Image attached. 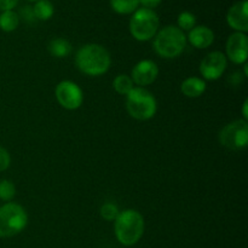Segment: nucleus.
Returning <instances> with one entry per match:
<instances>
[{
  "label": "nucleus",
  "instance_id": "6ab92c4d",
  "mask_svg": "<svg viewBox=\"0 0 248 248\" xmlns=\"http://www.w3.org/2000/svg\"><path fill=\"white\" fill-rule=\"evenodd\" d=\"M133 81L131 79V77L126 74H120L114 79L113 81V86L114 90L118 92L119 94H124V96H127L128 93L131 92V90L133 89Z\"/></svg>",
  "mask_w": 248,
  "mask_h": 248
},
{
  "label": "nucleus",
  "instance_id": "423d86ee",
  "mask_svg": "<svg viewBox=\"0 0 248 248\" xmlns=\"http://www.w3.org/2000/svg\"><path fill=\"white\" fill-rule=\"evenodd\" d=\"M159 16L154 10L137 9L130 19V31L138 41H148L154 38L159 29Z\"/></svg>",
  "mask_w": 248,
  "mask_h": 248
},
{
  "label": "nucleus",
  "instance_id": "f3484780",
  "mask_svg": "<svg viewBox=\"0 0 248 248\" xmlns=\"http://www.w3.org/2000/svg\"><path fill=\"white\" fill-rule=\"evenodd\" d=\"M34 15L39 21H47L53 16L55 7L50 0H38L33 7Z\"/></svg>",
  "mask_w": 248,
  "mask_h": 248
},
{
  "label": "nucleus",
  "instance_id": "4468645a",
  "mask_svg": "<svg viewBox=\"0 0 248 248\" xmlns=\"http://www.w3.org/2000/svg\"><path fill=\"white\" fill-rule=\"evenodd\" d=\"M182 93L189 98H198L202 96L206 91V82L202 79L196 77H190L182 82L181 86Z\"/></svg>",
  "mask_w": 248,
  "mask_h": 248
},
{
  "label": "nucleus",
  "instance_id": "20e7f679",
  "mask_svg": "<svg viewBox=\"0 0 248 248\" xmlns=\"http://www.w3.org/2000/svg\"><path fill=\"white\" fill-rule=\"evenodd\" d=\"M128 114L136 120L145 121L156 114V99L144 87H133L126 99Z\"/></svg>",
  "mask_w": 248,
  "mask_h": 248
},
{
  "label": "nucleus",
  "instance_id": "412c9836",
  "mask_svg": "<svg viewBox=\"0 0 248 248\" xmlns=\"http://www.w3.org/2000/svg\"><path fill=\"white\" fill-rule=\"evenodd\" d=\"M16 195V186L11 181L2 179L0 181V200L2 201H11Z\"/></svg>",
  "mask_w": 248,
  "mask_h": 248
},
{
  "label": "nucleus",
  "instance_id": "9d476101",
  "mask_svg": "<svg viewBox=\"0 0 248 248\" xmlns=\"http://www.w3.org/2000/svg\"><path fill=\"white\" fill-rule=\"evenodd\" d=\"M227 55L225 57L229 58L235 64H245L247 62L248 55V38L245 33L232 34L228 38L227 46H225Z\"/></svg>",
  "mask_w": 248,
  "mask_h": 248
},
{
  "label": "nucleus",
  "instance_id": "aec40b11",
  "mask_svg": "<svg viewBox=\"0 0 248 248\" xmlns=\"http://www.w3.org/2000/svg\"><path fill=\"white\" fill-rule=\"evenodd\" d=\"M177 23H178V28L181 31H191L196 24V17L191 12L183 11L179 14Z\"/></svg>",
  "mask_w": 248,
  "mask_h": 248
},
{
  "label": "nucleus",
  "instance_id": "b1692460",
  "mask_svg": "<svg viewBox=\"0 0 248 248\" xmlns=\"http://www.w3.org/2000/svg\"><path fill=\"white\" fill-rule=\"evenodd\" d=\"M10 164H11V157H10L9 152L0 145V172L9 169Z\"/></svg>",
  "mask_w": 248,
  "mask_h": 248
},
{
  "label": "nucleus",
  "instance_id": "f03ea898",
  "mask_svg": "<svg viewBox=\"0 0 248 248\" xmlns=\"http://www.w3.org/2000/svg\"><path fill=\"white\" fill-rule=\"evenodd\" d=\"M114 230L120 244L132 246L137 244L144 234V218L138 211L125 210L119 213Z\"/></svg>",
  "mask_w": 248,
  "mask_h": 248
},
{
  "label": "nucleus",
  "instance_id": "393cba45",
  "mask_svg": "<svg viewBox=\"0 0 248 248\" xmlns=\"http://www.w3.org/2000/svg\"><path fill=\"white\" fill-rule=\"evenodd\" d=\"M18 4V0H0V11L12 10Z\"/></svg>",
  "mask_w": 248,
  "mask_h": 248
},
{
  "label": "nucleus",
  "instance_id": "ddd939ff",
  "mask_svg": "<svg viewBox=\"0 0 248 248\" xmlns=\"http://www.w3.org/2000/svg\"><path fill=\"white\" fill-rule=\"evenodd\" d=\"M188 40L195 48H207L215 41V34L208 27L195 26L189 31Z\"/></svg>",
  "mask_w": 248,
  "mask_h": 248
},
{
  "label": "nucleus",
  "instance_id": "4be33fe9",
  "mask_svg": "<svg viewBox=\"0 0 248 248\" xmlns=\"http://www.w3.org/2000/svg\"><path fill=\"white\" fill-rule=\"evenodd\" d=\"M119 211L118 206L115 203H111V202H107L104 203L103 206L101 207V216L103 219L108 220V222H111V220H115L118 218Z\"/></svg>",
  "mask_w": 248,
  "mask_h": 248
},
{
  "label": "nucleus",
  "instance_id": "6e6552de",
  "mask_svg": "<svg viewBox=\"0 0 248 248\" xmlns=\"http://www.w3.org/2000/svg\"><path fill=\"white\" fill-rule=\"evenodd\" d=\"M55 94L60 106L67 110H75V109L80 108L84 102L82 90L80 89L79 85L69 81V80L61 81L56 86Z\"/></svg>",
  "mask_w": 248,
  "mask_h": 248
},
{
  "label": "nucleus",
  "instance_id": "dca6fc26",
  "mask_svg": "<svg viewBox=\"0 0 248 248\" xmlns=\"http://www.w3.org/2000/svg\"><path fill=\"white\" fill-rule=\"evenodd\" d=\"M19 24V17L18 14H16L12 10H7V11H2L0 14V29L2 31H16V28Z\"/></svg>",
  "mask_w": 248,
  "mask_h": 248
},
{
  "label": "nucleus",
  "instance_id": "5701e85b",
  "mask_svg": "<svg viewBox=\"0 0 248 248\" xmlns=\"http://www.w3.org/2000/svg\"><path fill=\"white\" fill-rule=\"evenodd\" d=\"M19 18L23 19L24 22L27 23H34L36 21V17L34 15L33 11V7L31 6H23L21 10H19V14H18Z\"/></svg>",
  "mask_w": 248,
  "mask_h": 248
},
{
  "label": "nucleus",
  "instance_id": "1a4fd4ad",
  "mask_svg": "<svg viewBox=\"0 0 248 248\" xmlns=\"http://www.w3.org/2000/svg\"><path fill=\"white\" fill-rule=\"evenodd\" d=\"M228 58L219 51L210 52L200 63V73L206 80H217L224 74L227 69Z\"/></svg>",
  "mask_w": 248,
  "mask_h": 248
},
{
  "label": "nucleus",
  "instance_id": "f8f14e48",
  "mask_svg": "<svg viewBox=\"0 0 248 248\" xmlns=\"http://www.w3.org/2000/svg\"><path fill=\"white\" fill-rule=\"evenodd\" d=\"M227 22L232 29L239 33H246L248 31V1L241 0L229 9L227 15Z\"/></svg>",
  "mask_w": 248,
  "mask_h": 248
},
{
  "label": "nucleus",
  "instance_id": "0eeeda50",
  "mask_svg": "<svg viewBox=\"0 0 248 248\" xmlns=\"http://www.w3.org/2000/svg\"><path fill=\"white\" fill-rule=\"evenodd\" d=\"M219 142L230 150H242L248 143V124L246 120L232 121L223 127L219 133Z\"/></svg>",
  "mask_w": 248,
  "mask_h": 248
},
{
  "label": "nucleus",
  "instance_id": "bb28decb",
  "mask_svg": "<svg viewBox=\"0 0 248 248\" xmlns=\"http://www.w3.org/2000/svg\"><path fill=\"white\" fill-rule=\"evenodd\" d=\"M247 107H248V101L246 99L244 103V106H242V115H244V120L247 121L248 119V113H247Z\"/></svg>",
  "mask_w": 248,
  "mask_h": 248
},
{
  "label": "nucleus",
  "instance_id": "39448f33",
  "mask_svg": "<svg viewBox=\"0 0 248 248\" xmlns=\"http://www.w3.org/2000/svg\"><path fill=\"white\" fill-rule=\"evenodd\" d=\"M28 215L21 205L7 202L0 207V237H12L23 232Z\"/></svg>",
  "mask_w": 248,
  "mask_h": 248
},
{
  "label": "nucleus",
  "instance_id": "a878e982",
  "mask_svg": "<svg viewBox=\"0 0 248 248\" xmlns=\"http://www.w3.org/2000/svg\"><path fill=\"white\" fill-rule=\"evenodd\" d=\"M138 2H140V4L142 5L144 9L153 10V9H155V7L159 6L160 2H161V0H138Z\"/></svg>",
  "mask_w": 248,
  "mask_h": 248
},
{
  "label": "nucleus",
  "instance_id": "a211bd4d",
  "mask_svg": "<svg viewBox=\"0 0 248 248\" xmlns=\"http://www.w3.org/2000/svg\"><path fill=\"white\" fill-rule=\"evenodd\" d=\"M138 0H110V6L116 14L128 15L138 9Z\"/></svg>",
  "mask_w": 248,
  "mask_h": 248
},
{
  "label": "nucleus",
  "instance_id": "9b49d317",
  "mask_svg": "<svg viewBox=\"0 0 248 248\" xmlns=\"http://www.w3.org/2000/svg\"><path fill=\"white\" fill-rule=\"evenodd\" d=\"M157 75H159V67L156 63L150 60H143L133 67L131 79L133 84L138 85V87H143L153 84L156 80Z\"/></svg>",
  "mask_w": 248,
  "mask_h": 248
},
{
  "label": "nucleus",
  "instance_id": "7ed1b4c3",
  "mask_svg": "<svg viewBox=\"0 0 248 248\" xmlns=\"http://www.w3.org/2000/svg\"><path fill=\"white\" fill-rule=\"evenodd\" d=\"M186 46V36L183 31L176 26L162 28L154 39V48L159 56L164 58H176Z\"/></svg>",
  "mask_w": 248,
  "mask_h": 248
},
{
  "label": "nucleus",
  "instance_id": "cd10ccee",
  "mask_svg": "<svg viewBox=\"0 0 248 248\" xmlns=\"http://www.w3.org/2000/svg\"><path fill=\"white\" fill-rule=\"evenodd\" d=\"M29 1H38V0H29Z\"/></svg>",
  "mask_w": 248,
  "mask_h": 248
},
{
  "label": "nucleus",
  "instance_id": "f257e3e1",
  "mask_svg": "<svg viewBox=\"0 0 248 248\" xmlns=\"http://www.w3.org/2000/svg\"><path fill=\"white\" fill-rule=\"evenodd\" d=\"M78 69L90 77H99L108 72L110 67V55L98 44H87L79 48L75 56Z\"/></svg>",
  "mask_w": 248,
  "mask_h": 248
},
{
  "label": "nucleus",
  "instance_id": "2eb2a0df",
  "mask_svg": "<svg viewBox=\"0 0 248 248\" xmlns=\"http://www.w3.org/2000/svg\"><path fill=\"white\" fill-rule=\"evenodd\" d=\"M48 51L53 57L64 58L72 52V44L64 38L52 39L48 44Z\"/></svg>",
  "mask_w": 248,
  "mask_h": 248
}]
</instances>
